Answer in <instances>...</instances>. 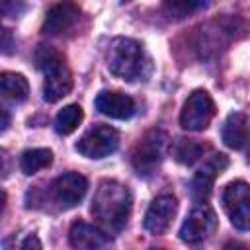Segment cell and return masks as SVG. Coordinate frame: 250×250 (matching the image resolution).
Segmentation results:
<instances>
[{
  "instance_id": "cell-18",
  "label": "cell",
  "mask_w": 250,
  "mask_h": 250,
  "mask_svg": "<svg viewBox=\"0 0 250 250\" xmlns=\"http://www.w3.org/2000/svg\"><path fill=\"white\" fill-rule=\"evenodd\" d=\"M53 162V150L51 148H29L20 156V168L23 174L31 176L39 170H45Z\"/></svg>"
},
{
  "instance_id": "cell-6",
  "label": "cell",
  "mask_w": 250,
  "mask_h": 250,
  "mask_svg": "<svg viewBox=\"0 0 250 250\" xmlns=\"http://www.w3.org/2000/svg\"><path fill=\"white\" fill-rule=\"evenodd\" d=\"M119 146V133L109 125H94L90 127L76 143V152H80L86 158H105L111 152H115Z\"/></svg>"
},
{
  "instance_id": "cell-13",
  "label": "cell",
  "mask_w": 250,
  "mask_h": 250,
  "mask_svg": "<svg viewBox=\"0 0 250 250\" xmlns=\"http://www.w3.org/2000/svg\"><path fill=\"white\" fill-rule=\"evenodd\" d=\"M96 109L111 119H129L135 115L137 105L133 102L131 96L123 94V92H109L104 90L96 96Z\"/></svg>"
},
{
  "instance_id": "cell-12",
  "label": "cell",
  "mask_w": 250,
  "mask_h": 250,
  "mask_svg": "<svg viewBox=\"0 0 250 250\" xmlns=\"http://www.w3.org/2000/svg\"><path fill=\"white\" fill-rule=\"evenodd\" d=\"M78 16H80V10L74 2L61 0V2H57L55 6H51L47 10L45 21H43V33H47V35L64 33L66 29H70L74 25Z\"/></svg>"
},
{
  "instance_id": "cell-17",
  "label": "cell",
  "mask_w": 250,
  "mask_h": 250,
  "mask_svg": "<svg viewBox=\"0 0 250 250\" xmlns=\"http://www.w3.org/2000/svg\"><path fill=\"white\" fill-rule=\"evenodd\" d=\"M209 150V145L207 143H201L197 139H180L174 146V158L180 162V164H193L197 162L205 152Z\"/></svg>"
},
{
  "instance_id": "cell-8",
  "label": "cell",
  "mask_w": 250,
  "mask_h": 250,
  "mask_svg": "<svg viewBox=\"0 0 250 250\" xmlns=\"http://www.w3.org/2000/svg\"><path fill=\"white\" fill-rule=\"evenodd\" d=\"M217 227V217L215 211L207 203H199L189 211L186 221L180 227V238L188 244H197L203 242Z\"/></svg>"
},
{
  "instance_id": "cell-20",
  "label": "cell",
  "mask_w": 250,
  "mask_h": 250,
  "mask_svg": "<svg viewBox=\"0 0 250 250\" xmlns=\"http://www.w3.org/2000/svg\"><path fill=\"white\" fill-rule=\"evenodd\" d=\"M166 6L178 14H191L209 4V0H164Z\"/></svg>"
},
{
  "instance_id": "cell-15",
  "label": "cell",
  "mask_w": 250,
  "mask_h": 250,
  "mask_svg": "<svg viewBox=\"0 0 250 250\" xmlns=\"http://www.w3.org/2000/svg\"><path fill=\"white\" fill-rule=\"evenodd\" d=\"M248 137H250V123H248V117L240 111H232L227 115L225 123H223V129H221V139L223 143L229 146V148H242L246 143H248Z\"/></svg>"
},
{
  "instance_id": "cell-2",
  "label": "cell",
  "mask_w": 250,
  "mask_h": 250,
  "mask_svg": "<svg viewBox=\"0 0 250 250\" xmlns=\"http://www.w3.org/2000/svg\"><path fill=\"white\" fill-rule=\"evenodd\" d=\"M105 61L109 72L127 82L145 80L150 74V59L145 47L131 37H115L109 43Z\"/></svg>"
},
{
  "instance_id": "cell-22",
  "label": "cell",
  "mask_w": 250,
  "mask_h": 250,
  "mask_svg": "<svg viewBox=\"0 0 250 250\" xmlns=\"http://www.w3.org/2000/svg\"><path fill=\"white\" fill-rule=\"evenodd\" d=\"M8 49H10V31L4 29V53H8Z\"/></svg>"
},
{
  "instance_id": "cell-4",
  "label": "cell",
  "mask_w": 250,
  "mask_h": 250,
  "mask_svg": "<svg viewBox=\"0 0 250 250\" xmlns=\"http://www.w3.org/2000/svg\"><path fill=\"white\" fill-rule=\"evenodd\" d=\"M166 141V133L160 129H148L139 139L131 154V166L139 176L150 178L158 170V166L164 160Z\"/></svg>"
},
{
  "instance_id": "cell-1",
  "label": "cell",
  "mask_w": 250,
  "mask_h": 250,
  "mask_svg": "<svg viewBox=\"0 0 250 250\" xmlns=\"http://www.w3.org/2000/svg\"><path fill=\"white\" fill-rule=\"evenodd\" d=\"M131 209L133 195L129 186L117 180L100 182L92 199V215L107 234H117L127 227Z\"/></svg>"
},
{
  "instance_id": "cell-16",
  "label": "cell",
  "mask_w": 250,
  "mask_h": 250,
  "mask_svg": "<svg viewBox=\"0 0 250 250\" xmlns=\"http://www.w3.org/2000/svg\"><path fill=\"white\" fill-rule=\"evenodd\" d=\"M0 90L4 100H10L14 104H21L29 96V84L23 74L18 72H2L0 76Z\"/></svg>"
},
{
  "instance_id": "cell-21",
  "label": "cell",
  "mask_w": 250,
  "mask_h": 250,
  "mask_svg": "<svg viewBox=\"0 0 250 250\" xmlns=\"http://www.w3.org/2000/svg\"><path fill=\"white\" fill-rule=\"evenodd\" d=\"M21 248H41V242L37 240L35 234H29V236L21 242Z\"/></svg>"
},
{
  "instance_id": "cell-3",
  "label": "cell",
  "mask_w": 250,
  "mask_h": 250,
  "mask_svg": "<svg viewBox=\"0 0 250 250\" xmlns=\"http://www.w3.org/2000/svg\"><path fill=\"white\" fill-rule=\"evenodd\" d=\"M35 64L43 70V98L47 102H59L72 90V74L64 62V57L51 45H39L35 51Z\"/></svg>"
},
{
  "instance_id": "cell-24",
  "label": "cell",
  "mask_w": 250,
  "mask_h": 250,
  "mask_svg": "<svg viewBox=\"0 0 250 250\" xmlns=\"http://www.w3.org/2000/svg\"><path fill=\"white\" fill-rule=\"evenodd\" d=\"M125 2H127V0H125Z\"/></svg>"
},
{
  "instance_id": "cell-19",
  "label": "cell",
  "mask_w": 250,
  "mask_h": 250,
  "mask_svg": "<svg viewBox=\"0 0 250 250\" xmlns=\"http://www.w3.org/2000/svg\"><path fill=\"white\" fill-rule=\"evenodd\" d=\"M82 119H84L82 107L78 104H68V105H64L57 113V117H55V131L59 135H70L72 131L78 129Z\"/></svg>"
},
{
  "instance_id": "cell-9",
  "label": "cell",
  "mask_w": 250,
  "mask_h": 250,
  "mask_svg": "<svg viewBox=\"0 0 250 250\" xmlns=\"http://www.w3.org/2000/svg\"><path fill=\"white\" fill-rule=\"evenodd\" d=\"M49 189H51V197L62 209H70L84 199V195L88 191V180L78 172H66V174L55 178L51 182Z\"/></svg>"
},
{
  "instance_id": "cell-5",
  "label": "cell",
  "mask_w": 250,
  "mask_h": 250,
  "mask_svg": "<svg viewBox=\"0 0 250 250\" xmlns=\"http://www.w3.org/2000/svg\"><path fill=\"white\" fill-rule=\"evenodd\" d=\"M215 115V102L205 90H193L182 105L180 111V125L186 131H203L209 127Z\"/></svg>"
},
{
  "instance_id": "cell-14",
  "label": "cell",
  "mask_w": 250,
  "mask_h": 250,
  "mask_svg": "<svg viewBox=\"0 0 250 250\" xmlns=\"http://www.w3.org/2000/svg\"><path fill=\"white\" fill-rule=\"evenodd\" d=\"M68 242L72 248H78V250H96L109 244V234L102 227L76 221L68 230Z\"/></svg>"
},
{
  "instance_id": "cell-10",
  "label": "cell",
  "mask_w": 250,
  "mask_h": 250,
  "mask_svg": "<svg viewBox=\"0 0 250 250\" xmlns=\"http://www.w3.org/2000/svg\"><path fill=\"white\" fill-rule=\"evenodd\" d=\"M176 211H178V201H176L174 195H170V193L158 195V197L148 205V209H146V213H145L143 225H145V229H146L148 232H152V234H162V232L170 227V223H172Z\"/></svg>"
},
{
  "instance_id": "cell-11",
  "label": "cell",
  "mask_w": 250,
  "mask_h": 250,
  "mask_svg": "<svg viewBox=\"0 0 250 250\" xmlns=\"http://www.w3.org/2000/svg\"><path fill=\"white\" fill-rule=\"evenodd\" d=\"M229 160L225 154H213L207 158V162L203 164V168L197 170V174L191 180V197L197 203H205L207 197L211 195V188L215 178L227 168Z\"/></svg>"
},
{
  "instance_id": "cell-7",
  "label": "cell",
  "mask_w": 250,
  "mask_h": 250,
  "mask_svg": "<svg viewBox=\"0 0 250 250\" xmlns=\"http://www.w3.org/2000/svg\"><path fill=\"white\" fill-rule=\"evenodd\" d=\"M223 207L238 230H250V184L242 180L230 182L223 189Z\"/></svg>"
},
{
  "instance_id": "cell-23",
  "label": "cell",
  "mask_w": 250,
  "mask_h": 250,
  "mask_svg": "<svg viewBox=\"0 0 250 250\" xmlns=\"http://www.w3.org/2000/svg\"><path fill=\"white\" fill-rule=\"evenodd\" d=\"M6 127H8V111L2 109V131H6Z\"/></svg>"
}]
</instances>
